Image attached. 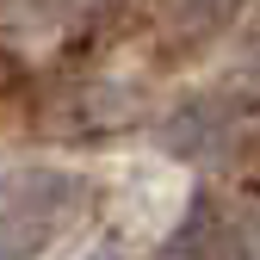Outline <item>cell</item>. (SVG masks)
<instances>
[{"instance_id":"cell-1","label":"cell","mask_w":260,"mask_h":260,"mask_svg":"<svg viewBox=\"0 0 260 260\" xmlns=\"http://www.w3.org/2000/svg\"><path fill=\"white\" fill-rule=\"evenodd\" d=\"M87 205V186L62 168H25L0 186V260L44 254Z\"/></svg>"},{"instance_id":"cell-2","label":"cell","mask_w":260,"mask_h":260,"mask_svg":"<svg viewBox=\"0 0 260 260\" xmlns=\"http://www.w3.org/2000/svg\"><path fill=\"white\" fill-rule=\"evenodd\" d=\"M7 81H13V62H7V50H0V93H7Z\"/></svg>"}]
</instances>
